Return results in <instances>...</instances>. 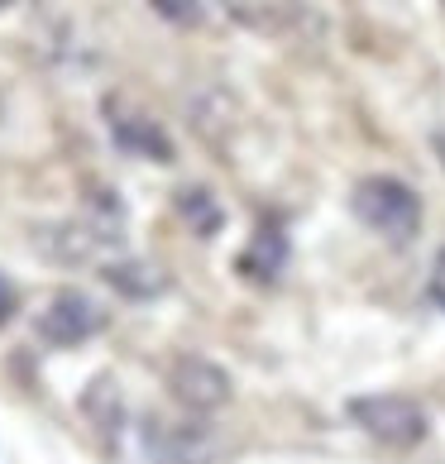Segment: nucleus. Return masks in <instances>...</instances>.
<instances>
[{
    "instance_id": "obj_1",
    "label": "nucleus",
    "mask_w": 445,
    "mask_h": 464,
    "mask_svg": "<svg viewBox=\"0 0 445 464\" xmlns=\"http://www.w3.org/2000/svg\"><path fill=\"white\" fill-rule=\"evenodd\" d=\"M350 211L359 216V226H369L392 245H407L421 230V197L402 178H388V173L359 178L350 192Z\"/></svg>"
},
{
    "instance_id": "obj_2",
    "label": "nucleus",
    "mask_w": 445,
    "mask_h": 464,
    "mask_svg": "<svg viewBox=\"0 0 445 464\" xmlns=\"http://www.w3.org/2000/svg\"><path fill=\"white\" fill-rule=\"evenodd\" d=\"M350 421L359 426L364 436L383 440V445H417L426 436V411L421 402L402 398V392H369V398H350L345 402Z\"/></svg>"
},
{
    "instance_id": "obj_3",
    "label": "nucleus",
    "mask_w": 445,
    "mask_h": 464,
    "mask_svg": "<svg viewBox=\"0 0 445 464\" xmlns=\"http://www.w3.org/2000/svg\"><path fill=\"white\" fill-rule=\"evenodd\" d=\"M39 245L53 264H96L111 249H120V216H92V220H58V226L34 230Z\"/></svg>"
},
{
    "instance_id": "obj_4",
    "label": "nucleus",
    "mask_w": 445,
    "mask_h": 464,
    "mask_svg": "<svg viewBox=\"0 0 445 464\" xmlns=\"http://www.w3.org/2000/svg\"><path fill=\"white\" fill-rule=\"evenodd\" d=\"M101 306L87 297V292L77 287H63L48 297V306L39 316H34V331H39V340H48V345L58 350H73V345H87V340L101 331Z\"/></svg>"
},
{
    "instance_id": "obj_5",
    "label": "nucleus",
    "mask_w": 445,
    "mask_h": 464,
    "mask_svg": "<svg viewBox=\"0 0 445 464\" xmlns=\"http://www.w3.org/2000/svg\"><path fill=\"white\" fill-rule=\"evenodd\" d=\"M168 392L187 407V411H216L230 402V373L216 364L207 354H178L173 364H168Z\"/></svg>"
},
{
    "instance_id": "obj_6",
    "label": "nucleus",
    "mask_w": 445,
    "mask_h": 464,
    "mask_svg": "<svg viewBox=\"0 0 445 464\" xmlns=\"http://www.w3.org/2000/svg\"><path fill=\"white\" fill-rule=\"evenodd\" d=\"M106 125H111V140L134 153V159H149V163H173V140L163 134V125H153L144 111L125 106V101H106Z\"/></svg>"
},
{
    "instance_id": "obj_7",
    "label": "nucleus",
    "mask_w": 445,
    "mask_h": 464,
    "mask_svg": "<svg viewBox=\"0 0 445 464\" xmlns=\"http://www.w3.org/2000/svg\"><path fill=\"white\" fill-rule=\"evenodd\" d=\"M187 125H192L207 144L220 149L239 130V101L220 87H201V92L187 96Z\"/></svg>"
},
{
    "instance_id": "obj_8",
    "label": "nucleus",
    "mask_w": 445,
    "mask_h": 464,
    "mask_svg": "<svg viewBox=\"0 0 445 464\" xmlns=\"http://www.w3.org/2000/svg\"><path fill=\"white\" fill-rule=\"evenodd\" d=\"M101 278H106L120 297H130V302H149V297H159V292L168 287L163 268H153L144 259H111L106 268H101Z\"/></svg>"
},
{
    "instance_id": "obj_9",
    "label": "nucleus",
    "mask_w": 445,
    "mask_h": 464,
    "mask_svg": "<svg viewBox=\"0 0 445 464\" xmlns=\"http://www.w3.org/2000/svg\"><path fill=\"white\" fill-rule=\"evenodd\" d=\"M82 411H87V421L96 426L101 436H115L120 421H125V402H120V383L111 373H96L87 392H82Z\"/></svg>"
},
{
    "instance_id": "obj_10",
    "label": "nucleus",
    "mask_w": 445,
    "mask_h": 464,
    "mask_svg": "<svg viewBox=\"0 0 445 464\" xmlns=\"http://www.w3.org/2000/svg\"><path fill=\"white\" fill-rule=\"evenodd\" d=\"M173 206H178V216L192 226V235H201V239H211L216 230H220V201L207 192V187H178V197H173Z\"/></svg>"
},
{
    "instance_id": "obj_11",
    "label": "nucleus",
    "mask_w": 445,
    "mask_h": 464,
    "mask_svg": "<svg viewBox=\"0 0 445 464\" xmlns=\"http://www.w3.org/2000/svg\"><path fill=\"white\" fill-rule=\"evenodd\" d=\"M283 254H287L283 235L259 230V239H254V249L245 254V259H239V268H245V273H254V278H273V273L283 268Z\"/></svg>"
},
{
    "instance_id": "obj_12",
    "label": "nucleus",
    "mask_w": 445,
    "mask_h": 464,
    "mask_svg": "<svg viewBox=\"0 0 445 464\" xmlns=\"http://www.w3.org/2000/svg\"><path fill=\"white\" fill-rule=\"evenodd\" d=\"M159 464H211V440L201 426H192V431H178L173 440L163 445Z\"/></svg>"
},
{
    "instance_id": "obj_13",
    "label": "nucleus",
    "mask_w": 445,
    "mask_h": 464,
    "mask_svg": "<svg viewBox=\"0 0 445 464\" xmlns=\"http://www.w3.org/2000/svg\"><path fill=\"white\" fill-rule=\"evenodd\" d=\"M216 5L226 10L235 24H245V29H268L273 14H278V5H273V0H216Z\"/></svg>"
},
{
    "instance_id": "obj_14",
    "label": "nucleus",
    "mask_w": 445,
    "mask_h": 464,
    "mask_svg": "<svg viewBox=\"0 0 445 464\" xmlns=\"http://www.w3.org/2000/svg\"><path fill=\"white\" fill-rule=\"evenodd\" d=\"M153 14H163L168 24L178 29H197L201 20H207V10H201V0H149Z\"/></svg>"
},
{
    "instance_id": "obj_15",
    "label": "nucleus",
    "mask_w": 445,
    "mask_h": 464,
    "mask_svg": "<svg viewBox=\"0 0 445 464\" xmlns=\"http://www.w3.org/2000/svg\"><path fill=\"white\" fill-rule=\"evenodd\" d=\"M10 312H15V292H10V283L0 278V325L10 321Z\"/></svg>"
},
{
    "instance_id": "obj_16",
    "label": "nucleus",
    "mask_w": 445,
    "mask_h": 464,
    "mask_svg": "<svg viewBox=\"0 0 445 464\" xmlns=\"http://www.w3.org/2000/svg\"><path fill=\"white\" fill-rule=\"evenodd\" d=\"M431 292L445 302V249H440V259H436V278H431Z\"/></svg>"
},
{
    "instance_id": "obj_17",
    "label": "nucleus",
    "mask_w": 445,
    "mask_h": 464,
    "mask_svg": "<svg viewBox=\"0 0 445 464\" xmlns=\"http://www.w3.org/2000/svg\"><path fill=\"white\" fill-rule=\"evenodd\" d=\"M5 5H10V0H0V10H5Z\"/></svg>"
}]
</instances>
